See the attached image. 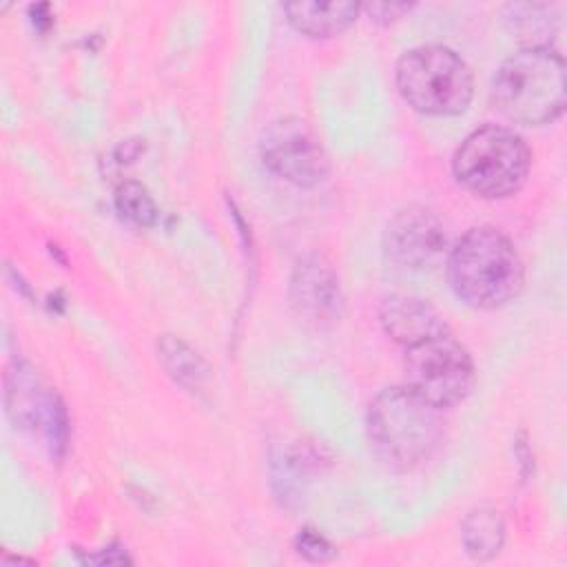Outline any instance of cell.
Returning a JSON list of instances; mask_svg holds the SVG:
<instances>
[{
    "label": "cell",
    "mask_w": 567,
    "mask_h": 567,
    "mask_svg": "<svg viewBox=\"0 0 567 567\" xmlns=\"http://www.w3.org/2000/svg\"><path fill=\"white\" fill-rule=\"evenodd\" d=\"M290 299L299 315L317 323L334 321L343 308L339 277L319 255H306L297 261L290 279Z\"/></svg>",
    "instance_id": "9c48e42d"
},
{
    "label": "cell",
    "mask_w": 567,
    "mask_h": 567,
    "mask_svg": "<svg viewBox=\"0 0 567 567\" xmlns=\"http://www.w3.org/2000/svg\"><path fill=\"white\" fill-rule=\"evenodd\" d=\"M264 164L286 182L317 186L330 171L328 155L303 120L284 117L272 122L261 135Z\"/></svg>",
    "instance_id": "52a82bcc"
},
{
    "label": "cell",
    "mask_w": 567,
    "mask_h": 567,
    "mask_svg": "<svg viewBox=\"0 0 567 567\" xmlns=\"http://www.w3.org/2000/svg\"><path fill=\"white\" fill-rule=\"evenodd\" d=\"M115 206L137 226H153L157 221V206L140 182H122L115 190Z\"/></svg>",
    "instance_id": "9a60e30c"
},
{
    "label": "cell",
    "mask_w": 567,
    "mask_h": 567,
    "mask_svg": "<svg viewBox=\"0 0 567 567\" xmlns=\"http://www.w3.org/2000/svg\"><path fill=\"white\" fill-rule=\"evenodd\" d=\"M503 20L525 47H549L558 24L556 9L538 2H509L503 7Z\"/></svg>",
    "instance_id": "7c38bea8"
},
{
    "label": "cell",
    "mask_w": 567,
    "mask_h": 567,
    "mask_svg": "<svg viewBox=\"0 0 567 567\" xmlns=\"http://www.w3.org/2000/svg\"><path fill=\"white\" fill-rule=\"evenodd\" d=\"M447 279L474 308H498L523 288V261L514 244L492 226L470 228L450 250Z\"/></svg>",
    "instance_id": "6da1fadb"
},
{
    "label": "cell",
    "mask_w": 567,
    "mask_h": 567,
    "mask_svg": "<svg viewBox=\"0 0 567 567\" xmlns=\"http://www.w3.org/2000/svg\"><path fill=\"white\" fill-rule=\"evenodd\" d=\"M492 100L512 122L538 126L565 109V62L551 47H523L492 80Z\"/></svg>",
    "instance_id": "7a4b0ae2"
},
{
    "label": "cell",
    "mask_w": 567,
    "mask_h": 567,
    "mask_svg": "<svg viewBox=\"0 0 567 567\" xmlns=\"http://www.w3.org/2000/svg\"><path fill=\"white\" fill-rule=\"evenodd\" d=\"M401 97L425 115L463 113L474 95V78L467 62L443 44H421L396 62Z\"/></svg>",
    "instance_id": "277c9868"
},
{
    "label": "cell",
    "mask_w": 567,
    "mask_h": 567,
    "mask_svg": "<svg viewBox=\"0 0 567 567\" xmlns=\"http://www.w3.org/2000/svg\"><path fill=\"white\" fill-rule=\"evenodd\" d=\"M403 368L405 385L436 408L461 403L476 379L470 352L450 332L408 346Z\"/></svg>",
    "instance_id": "8992f818"
},
{
    "label": "cell",
    "mask_w": 567,
    "mask_h": 567,
    "mask_svg": "<svg viewBox=\"0 0 567 567\" xmlns=\"http://www.w3.org/2000/svg\"><path fill=\"white\" fill-rule=\"evenodd\" d=\"M445 228L441 219L423 208L410 206L399 210L385 226L383 250L390 261L403 268H423L445 248Z\"/></svg>",
    "instance_id": "ba28073f"
},
{
    "label": "cell",
    "mask_w": 567,
    "mask_h": 567,
    "mask_svg": "<svg viewBox=\"0 0 567 567\" xmlns=\"http://www.w3.org/2000/svg\"><path fill=\"white\" fill-rule=\"evenodd\" d=\"M288 22L310 38H332L346 31L359 16L361 7L350 0L339 2H286Z\"/></svg>",
    "instance_id": "8fae6325"
},
{
    "label": "cell",
    "mask_w": 567,
    "mask_h": 567,
    "mask_svg": "<svg viewBox=\"0 0 567 567\" xmlns=\"http://www.w3.org/2000/svg\"><path fill=\"white\" fill-rule=\"evenodd\" d=\"M295 547L301 556H306L308 560H315V563H323L334 556V547L328 543L326 536H321L315 529H301L295 538Z\"/></svg>",
    "instance_id": "2e32d148"
},
{
    "label": "cell",
    "mask_w": 567,
    "mask_h": 567,
    "mask_svg": "<svg viewBox=\"0 0 567 567\" xmlns=\"http://www.w3.org/2000/svg\"><path fill=\"white\" fill-rule=\"evenodd\" d=\"M410 9H412L410 2H370V4H363V11H368L370 20L381 22V24H388V22L401 18Z\"/></svg>",
    "instance_id": "e0dca14e"
},
{
    "label": "cell",
    "mask_w": 567,
    "mask_h": 567,
    "mask_svg": "<svg viewBox=\"0 0 567 567\" xmlns=\"http://www.w3.org/2000/svg\"><path fill=\"white\" fill-rule=\"evenodd\" d=\"M157 354L164 370L184 388L202 390L210 379L208 363L184 341L173 334H162L157 339Z\"/></svg>",
    "instance_id": "5bb4252c"
},
{
    "label": "cell",
    "mask_w": 567,
    "mask_h": 567,
    "mask_svg": "<svg viewBox=\"0 0 567 567\" xmlns=\"http://www.w3.org/2000/svg\"><path fill=\"white\" fill-rule=\"evenodd\" d=\"M532 164L525 140L507 126L485 124L472 131L456 148L452 168L456 179L483 197L516 193Z\"/></svg>",
    "instance_id": "5b68a950"
},
{
    "label": "cell",
    "mask_w": 567,
    "mask_h": 567,
    "mask_svg": "<svg viewBox=\"0 0 567 567\" xmlns=\"http://www.w3.org/2000/svg\"><path fill=\"white\" fill-rule=\"evenodd\" d=\"M439 410L408 385L379 392L368 412V434L377 456L396 470L427 461L443 436Z\"/></svg>",
    "instance_id": "3957f363"
},
{
    "label": "cell",
    "mask_w": 567,
    "mask_h": 567,
    "mask_svg": "<svg viewBox=\"0 0 567 567\" xmlns=\"http://www.w3.org/2000/svg\"><path fill=\"white\" fill-rule=\"evenodd\" d=\"M461 540L470 558L487 560L496 556L505 540V525L494 507L478 505L461 523Z\"/></svg>",
    "instance_id": "4fadbf2b"
},
{
    "label": "cell",
    "mask_w": 567,
    "mask_h": 567,
    "mask_svg": "<svg viewBox=\"0 0 567 567\" xmlns=\"http://www.w3.org/2000/svg\"><path fill=\"white\" fill-rule=\"evenodd\" d=\"M383 330L399 343L414 346L441 332H450L443 317L423 299L410 295H390L379 308Z\"/></svg>",
    "instance_id": "30bf717a"
}]
</instances>
